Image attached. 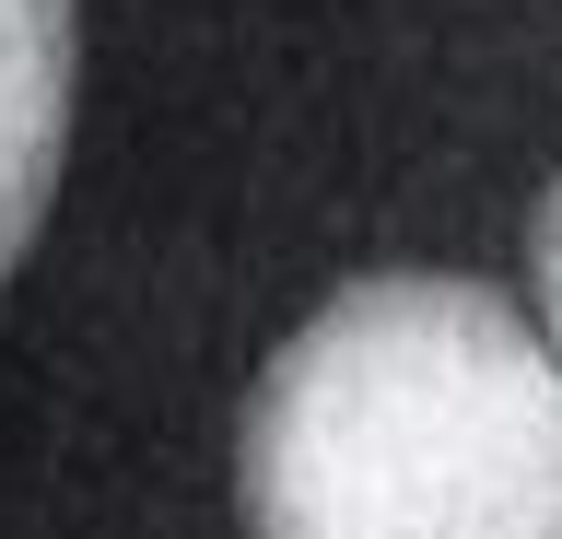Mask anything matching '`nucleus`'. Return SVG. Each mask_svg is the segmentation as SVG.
<instances>
[{
	"label": "nucleus",
	"mask_w": 562,
	"mask_h": 539,
	"mask_svg": "<svg viewBox=\"0 0 562 539\" xmlns=\"http://www.w3.org/2000/svg\"><path fill=\"white\" fill-rule=\"evenodd\" d=\"M246 539H562V363L457 270L340 282L246 388Z\"/></svg>",
	"instance_id": "1"
},
{
	"label": "nucleus",
	"mask_w": 562,
	"mask_h": 539,
	"mask_svg": "<svg viewBox=\"0 0 562 539\" xmlns=\"http://www.w3.org/2000/svg\"><path fill=\"white\" fill-rule=\"evenodd\" d=\"M70 153V0H0V282L47 223Z\"/></svg>",
	"instance_id": "2"
},
{
	"label": "nucleus",
	"mask_w": 562,
	"mask_h": 539,
	"mask_svg": "<svg viewBox=\"0 0 562 539\" xmlns=\"http://www.w3.org/2000/svg\"><path fill=\"white\" fill-rule=\"evenodd\" d=\"M527 328H539V352L562 363V177H551V200L527 212Z\"/></svg>",
	"instance_id": "3"
}]
</instances>
